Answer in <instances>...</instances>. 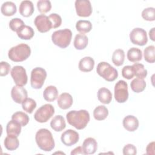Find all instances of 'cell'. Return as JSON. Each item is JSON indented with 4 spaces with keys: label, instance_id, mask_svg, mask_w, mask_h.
Returning <instances> with one entry per match:
<instances>
[{
    "label": "cell",
    "instance_id": "6da1fadb",
    "mask_svg": "<svg viewBox=\"0 0 155 155\" xmlns=\"http://www.w3.org/2000/svg\"><path fill=\"white\" fill-rule=\"evenodd\" d=\"M66 118L70 125L78 130H82L90 121V114L85 110H71L67 113Z\"/></svg>",
    "mask_w": 155,
    "mask_h": 155
},
{
    "label": "cell",
    "instance_id": "7a4b0ae2",
    "mask_svg": "<svg viewBox=\"0 0 155 155\" xmlns=\"http://www.w3.org/2000/svg\"><path fill=\"white\" fill-rule=\"evenodd\" d=\"M38 147L44 151H50L54 148V140L51 133L46 128L39 130L35 136Z\"/></svg>",
    "mask_w": 155,
    "mask_h": 155
},
{
    "label": "cell",
    "instance_id": "3957f363",
    "mask_svg": "<svg viewBox=\"0 0 155 155\" xmlns=\"http://www.w3.org/2000/svg\"><path fill=\"white\" fill-rule=\"evenodd\" d=\"M30 47L26 44L21 43L12 47L8 53V56L13 62H22L30 56Z\"/></svg>",
    "mask_w": 155,
    "mask_h": 155
},
{
    "label": "cell",
    "instance_id": "277c9868",
    "mask_svg": "<svg viewBox=\"0 0 155 155\" xmlns=\"http://www.w3.org/2000/svg\"><path fill=\"white\" fill-rule=\"evenodd\" d=\"M71 37V31L70 29L65 28L53 32L51 35V40L54 45L61 48H65L70 45Z\"/></svg>",
    "mask_w": 155,
    "mask_h": 155
},
{
    "label": "cell",
    "instance_id": "5b68a950",
    "mask_svg": "<svg viewBox=\"0 0 155 155\" xmlns=\"http://www.w3.org/2000/svg\"><path fill=\"white\" fill-rule=\"evenodd\" d=\"M97 74L108 82L114 81L118 76L117 70L107 62H101L96 68Z\"/></svg>",
    "mask_w": 155,
    "mask_h": 155
},
{
    "label": "cell",
    "instance_id": "8992f818",
    "mask_svg": "<svg viewBox=\"0 0 155 155\" xmlns=\"http://www.w3.org/2000/svg\"><path fill=\"white\" fill-rule=\"evenodd\" d=\"M47 78V72L41 67L34 68L31 72L30 84L33 88H41Z\"/></svg>",
    "mask_w": 155,
    "mask_h": 155
},
{
    "label": "cell",
    "instance_id": "52a82bcc",
    "mask_svg": "<svg viewBox=\"0 0 155 155\" xmlns=\"http://www.w3.org/2000/svg\"><path fill=\"white\" fill-rule=\"evenodd\" d=\"M54 108L49 104H46L39 108L34 114L35 119L40 123L47 122L54 114Z\"/></svg>",
    "mask_w": 155,
    "mask_h": 155
},
{
    "label": "cell",
    "instance_id": "ba28073f",
    "mask_svg": "<svg viewBox=\"0 0 155 155\" xmlns=\"http://www.w3.org/2000/svg\"><path fill=\"white\" fill-rule=\"evenodd\" d=\"M114 98L119 103L126 102L128 98V84L124 80H119L114 86Z\"/></svg>",
    "mask_w": 155,
    "mask_h": 155
},
{
    "label": "cell",
    "instance_id": "9c48e42d",
    "mask_svg": "<svg viewBox=\"0 0 155 155\" xmlns=\"http://www.w3.org/2000/svg\"><path fill=\"white\" fill-rule=\"evenodd\" d=\"M10 74L16 85L22 87L26 85L28 78L26 70L22 66H14L11 70Z\"/></svg>",
    "mask_w": 155,
    "mask_h": 155
},
{
    "label": "cell",
    "instance_id": "30bf717a",
    "mask_svg": "<svg viewBox=\"0 0 155 155\" xmlns=\"http://www.w3.org/2000/svg\"><path fill=\"white\" fill-rule=\"evenodd\" d=\"M131 42L139 46L145 45L148 42L146 31L141 28H134L130 33Z\"/></svg>",
    "mask_w": 155,
    "mask_h": 155
},
{
    "label": "cell",
    "instance_id": "8fae6325",
    "mask_svg": "<svg viewBox=\"0 0 155 155\" xmlns=\"http://www.w3.org/2000/svg\"><path fill=\"white\" fill-rule=\"evenodd\" d=\"M75 8L77 15L81 17L90 16L92 13V6L89 0H76Z\"/></svg>",
    "mask_w": 155,
    "mask_h": 155
},
{
    "label": "cell",
    "instance_id": "7c38bea8",
    "mask_svg": "<svg viewBox=\"0 0 155 155\" xmlns=\"http://www.w3.org/2000/svg\"><path fill=\"white\" fill-rule=\"evenodd\" d=\"M34 24L38 30L41 33L47 32L52 28V25L48 16L44 14L38 15L34 20Z\"/></svg>",
    "mask_w": 155,
    "mask_h": 155
},
{
    "label": "cell",
    "instance_id": "4fadbf2b",
    "mask_svg": "<svg viewBox=\"0 0 155 155\" xmlns=\"http://www.w3.org/2000/svg\"><path fill=\"white\" fill-rule=\"evenodd\" d=\"M79 139V134L76 131L68 129L65 131L61 135V139L62 142L66 146H72L76 144Z\"/></svg>",
    "mask_w": 155,
    "mask_h": 155
},
{
    "label": "cell",
    "instance_id": "5bb4252c",
    "mask_svg": "<svg viewBox=\"0 0 155 155\" xmlns=\"http://www.w3.org/2000/svg\"><path fill=\"white\" fill-rule=\"evenodd\" d=\"M27 91L22 86H14L11 91L12 99L18 104H22L27 98Z\"/></svg>",
    "mask_w": 155,
    "mask_h": 155
},
{
    "label": "cell",
    "instance_id": "9a60e30c",
    "mask_svg": "<svg viewBox=\"0 0 155 155\" xmlns=\"http://www.w3.org/2000/svg\"><path fill=\"white\" fill-rule=\"evenodd\" d=\"M123 126L128 131H134L139 127L138 119L133 115H128L123 119Z\"/></svg>",
    "mask_w": 155,
    "mask_h": 155
},
{
    "label": "cell",
    "instance_id": "2e32d148",
    "mask_svg": "<svg viewBox=\"0 0 155 155\" xmlns=\"http://www.w3.org/2000/svg\"><path fill=\"white\" fill-rule=\"evenodd\" d=\"M73 97L68 93H63L58 98V105L61 109L66 110L71 107L73 104Z\"/></svg>",
    "mask_w": 155,
    "mask_h": 155
},
{
    "label": "cell",
    "instance_id": "e0dca14e",
    "mask_svg": "<svg viewBox=\"0 0 155 155\" xmlns=\"http://www.w3.org/2000/svg\"><path fill=\"white\" fill-rule=\"evenodd\" d=\"M82 148L85 154H93L97 150V143L94 138L87 137L82 143Z\"/></svg>",
    "mask_w": 155,
    "mask_h": 155
},
{
    "label": "cell",
    "instance_id": "ac0fdd59",
    "mask_svg": "<svg viewBox=\"0 0 155 155\" xmlns=\"http://www.w3.org/2000/svg\"><path fill=\"white\" fill-rule=\"evenodd\" d=\"M19 13L24 17H29L34 12L33 4L30 1H22L19 5Z\"/></svg>",
    "mask_w": 155,
    "mask_h": 155
},
{
    "label": "cell",
    "instance_id": "d6986e66",
    "mask_svg": "<svg viewBox=\"0 0 155 155\" xmlns=\"http://www.w3.org/2000/svg\"><path fill=\"white\" fill-rule=\"evenodd\" d=\"M94 66V59L90 56H86L79 61L78 68L81 71L89 72L93 69Z\"/></svg>",
    "mask_w": 155,
    "mask_h": 155
},
{
    "label": "cell",
    "instance_id": "ffe728a7",
    "mask_svg": "<svg viewBox=\"0 0 155 155\" xmlns=\"http://www.w3.org/2000/svg\"><path fill=\"white\" fill-rule=\"evenodd\" d=\"M50 126L51 128L57 132L62 131L66 127L65 120L61 115H56L50 122Z\"/></svg>",
    "mask_w": 155,
    "mask_h": 155
},
{
    "label": "cell",
    "instance_id": "44dd1931",
    "mask_svg": "<svg viewBox=\"0 0 155 155\" xmlns=\"http://www.w3.org/2000/svg\"><path fill=\"white\" fill-rule=\"evenodd\" d=\"M18 36L24 40H29L31 39L35 34L33 29L28 25H24L17 31Z\"/></svg>",
    "mask_w": 155,
    "mask_h": 155
},
{
    "label": "cell",
    "instance_id": "7402d4cb",
    "mask_svg": "<svg viewBox=\"0 0 155 155\" xmlns=\"http://www.w3.org/2000/svg\"><path fill=\"white\" fill-rule=\"evenodd\" d=\"M21 127L22 126L19 123L12 119L7 123L6 126L7 135H12L18 137L21 133Z\"/></svg>",
    "mask_w": 155,
    "mask_h": 155
},
{
    "label": "cell",
    "instance_id": "603a6c76",
    "mask_svg": "<svg viewBox=\"0 0 155 155\" xmlns=\"http://www.w3.org/2000/svg\"><path fill=\"white\" fill-rule=\"evenodd\" d=\"M97 98L101 103L108 104L112 100V93L108 88L102 87L97 91Z\"/></svg>",
    "mask_w": 155,
    "mask_h": 155
},
{
    "label": "cell",
    "instance_id": "cb8c5ba5",
    "mask_svg": "<svg viewBox=\"0 0 155 155\" xmlns=\"http://www.w3.org/2000/svg\"><path fill=\"white\" fill-rule=\"evenodd\" d=\"M4 144L7 150L9 151H13L18 148L19 142L17 136L7 135L4 139Z\"/></svg>",
    "mask_w": 155,
    "mask_h": 155
},
{
    "label": "cell",
    "instance_id": "d4e9b609",
    "mask_svg": "<svg viewBox=\"0 0 155 155\" xmlns=\"http://www.w3.org/2000/svg\"><path fill=\"white\" fill-rule=\"evenodd\" d=\"M88 42V37L84 34L79 33L75 36L73 44L77 50H83L87 46Z\"/></svg>",
    "mask_w": 155,
    "mask_h": 155
},
{
    "label": "cell",
    "instance_id": "484cf974",
    "mask_svg": "<svg viewBox=\"0 0 155 155\" xmlns=\"http://www.w3.org/2000/svg\"><path fill=\"white\" fill-rule=\"evenodd\" d=\"M58 96V91L55 86H48L43 92L44 99L48 102H53Z\"/></svg>",
    "mask_w": 155,
    "mask_h": 155
},
{
    "label": "cell",
    "instance_id": "4316f807",
    "mask_svg": "<svg viewBox=\"0 0 155 155\" xmlns=\"http://www.w3.org/2000/svg\"><path fill=\"white\" fill-rule=\"evenodd\" d=\"M1 11L4 16H13L16 12V5L12 1H6L2 4Z\"/></svg>",
    "mask_w": 155,
    "mask_h": 155
},
{
    "label": "cell",
    "instance_id": "83f0119b",
    "mask_svg": "<svg viewBox=\"0 0 155 155\" xmlns=\"http://www.w3.org/2000/svg\"><path fill=\"white\" fill-rule=\"evenodd\" d=\"M127 58L130 62H138L142 58V51L138 48L132 47L127 51Z\"/></svg>",
    "mask_w": 155,
    "mask_h": 155
},
{
    "label": "cell",
    "instance_id": "f1b7e54d",
    "mask_svg": "<svg viewBox=\"0 0 155 155\" xmlns=\"http://www.w3.org/2000/svg\"><path fill=\"white\" fill-rule=\"evenodd\" d=\"M130 87L131 90L136 93H139L143 91L146 87V82L143 79L135 78L130 83Z\"/></svg>",
    "mask_w": 155,
    "mask_h": 155
},
{
    "label": "cell",
    "instance_id": "f546056e",
    "mask_svg": "<svg viewBox=\"0 0 155 155\" xmlns=\"http://www.w3.org/2000/svg\"><path fill=\"white\" fill-rule=\"evenodd\" d=\"M108 115V110L104 105H99L93 111V116L97 120H103Z\"/></svg>",
    "mask_w": 155,
    "mask_h": 155
},
{
    "label": "cell",
    "instance_id": "4dcf8cb0",
    "mask_svg": "<svg viewBox=\"0 0 155 155\" xmlns=\"http://www.w3.org/2000/svg\"><path fill=\"white\" fill-rule=\"evenodd\" d=\"M76 30L82 34L86 33L92 29V24L90 21L79 20L76 24Z\"/></svg>",
    "mask_w": 155,
    "mask_h": 155
},
{
    "label": "cell",
    "instance_id": "1f68e13d",
    "mask_svg": "<svg viewBox=\"0 0 155 155\" xmlns=\"http://www.w3.org/2000/svg\"><path fill=\"white\" fill-rule=\"evenodd\" d=\"M12 119L19 123L22 127L25 126L29 122V117L27 114L22 111H17L13 114Z\"/></svg>",
    "mask_w": 155,
    "mask_h": 155
},
{
    "label": "cell",
    "instance_id": "d6a6232c",
    "mask_svg": "<svg viewBox=\"0 0 155 155\" xmlns=\"http://www.w3.org/2000/svg\"><path fill=\"white\" fill-rule=\"evenodd\" d=\"M125 60V53L122 49L114 50L112 55V62L116 66H120Z\"/></svg>",
    "mask_w": 155,
    "mask_h": 155
},
{
    "label": "cell",
    "instance_id": "836d02e7",
    "mask_svg": "<svg viewBox=\"0 0 155 155\" xmlns=\"http://www.w3.org/2000/svg\"><path fill=\"white\" fill-rule=\"evenodd\" d=\"M134 74L137 78L144 79L147 76V70L145 68L143 64L140 63H135L131 65Z\"/></svg>",
    "mask_w": 155,
    "mask_h": 155
},
{
    "label": "cell",
    "instance_id": "e575fe53",
    "mask_svg": "<svg viewBox=\"0 0 155 155\" xmlns=\"http://www.w3.org/2000/svg\"><path fill=\"white\" fill-rule=\"evenodd\" d=\"M144 59L148 63H154L155 61V47L149 45L144 49Z\"/></svg>",
    "mask_w": 155,
    "mask_h": 155
},
{
    "label": "cell",
    "instance_id": "d590c367",
    "mask_svg": "<svg viewBox=\"0 0 155 155\" xmlns=\"http://www.w3.org/2000/svg\"><path fill=\"white\" fill-rule=\"evenodd\" d=\"M22 107L25 111L31 114L36 107V102L31 98H27L22 103Z\"/></svg>",
    "mask_w": 155,
    "mask_h": 155
},
{
    "label": "cell",
    "instance_id": "8d00e7d4",
    "mask_svg": "<svg viewBox=\"0 0 155 155\" xmlns=\"http://www.w3.org/2000/svg\"><path fill=\"white\" fill-rule=\"evenodd\" d=\"M37 8L40 13H47L51 8V2L48 0H39L37 2Z\"/></svg>",
    "mask_w": 155,
    "mask_h": 155
},
{
    "label": "cell",
    "instance_id": "74e56055",
    "mask_svg": "<svg viewBox=\"0 0 155 155\" xmlns=\"http://www.w3.org/2000/svg\"><path fill=\"white\" fill-rule=\"evenodd\" d=\"M154 12L155 8L154 7H147L142 12V17L146 21H153L155 19Z\"/></svg>",
    "mask_w": 155,
    "mask_h": 155
},
{
    "label": "cell",
    "instance_id": "f35d334b",
    "mask_svg": "<svg viewBox=\"0 0 155 155\" xmlns=\"http://www.w3.org/2000/svg\"><path fill=\"white\" fill-rule=\"evenodd\" d=\"M24 25H25L24 21L21 19L18 18L12 19L9 22V27L13 31L17 32V31Z\"/></svg>",
    "mask_w": 155,
    "mask_h": 155
},
{
    "label": "cell",
    "instance_id": "ab89813d",
    "mask_svg": "<svg viewBox=\"0 0 155 155\" xmlns=\"http://www.w3.org/2000/svg\"><path fill=\"white\" fill-rule=\"evenodd\" d=\"M48 18L51 23L52 28H56L59 27L62 24L61 17L56 13H51L49 15Z\"/></svg>",
    "mask_w": 155,
    "mask_h": 155
},
{
    "label": "cell",
    "instance_id": "60d3db41",
    "mask_svg": "<svg viewBox=\"0 0 155 155\" xmlns=\"http://www.w3.org/2000/svg\"><path fill=\"white\" fill-rule=\"evenodd\" d=\"M122 75L127 79H132L134 76L132 67L131 65H126L122 69Z\"/></svg>",
    "mask_w": 155,
    "mask_h": 155
},
{
    "label": "cell",
    "instance_id": "b9f144b4",
    "mask_svg": "<svg viewBox=\"0 0 155 155\" xmlns=\"http://www.w3.org/2000/svg\"><path fill=\"white\" fill-rule=\"evenodd\" d=\"M10 70V65L5 61L0 62V75L1 76H7Z\"/></svg>",
    "mask_w": 155,
    "mask_h": 155
},
{
    "label": "cell",
    "instance_id": "7bdbcfd3",
    "mask_svg": "<svg viewBox=\"0 0 155 155\" xmlns=\"http://www.w3.org/2000/svg\"><path fill=\"white\" fill-rule=\"evenodd\" d=\"M137 153L136 147L133 144H127L123 148V154L124 155H135Z\"/></svg>",
    "mask_w": 155,
    "mask_h": 155
},
{
    "label": "cell",
    "instance_id": "ee69618b",
    "mask_svg": "<svg viewBox=\"0 0 155 155\" xmlns=\"http://www.w3.org/2000/svg\"><path fill=\"white\" fill-rule=\"evenodd\" d=\"M147 154L149 155H154L155 154L154 152V142H150L148 143L146 148Z\"/></svg>",
    "mask_w": 155,
    "mask_h": 155
},
{
    "label": "cell",
    "instance_id": "f6af8a7d",
    "mask_svg": "<svg viewBox=\"0 0 155 155\" xmlns=\"http://www.w3.org/2000/svg\"><path fill=\"white\" fill-rule=\"evenodd\" d=\"M75 154H85L82 147H78L73 149L71 152V155H75Z\"/></svg>",
    "mask_w": 155,
    "mask_h": 155
},
{
    "label": "cell",
    "instance_id": "bcb514c9",
    "mask_svg": "<svg viewBox=\"0 0 155 155\" xmlns=\"http://www.w3.org/2000/svg\"><path fill=\"white\" fill-rule=\"evenodd\" d=\"M154 30H155V28H152L149 32L150 38L153 41H154Z\"/></svg>",
    "mask_w": 155,
    "mask_h": 155
}]
</instances>
